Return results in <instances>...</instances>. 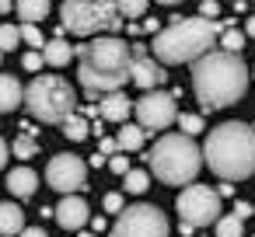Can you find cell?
Returning <instances> with one entry per match:
<instances>
[{
  "mask_svg": "<svg viewBox=\"0 0 255 237\" xmlns=\"http://www.w3.org/2000/svg\"><path fill=\"white\" fill-rule=\"evenodd\" d=\"M143 136H147V129H140V126H123L116 147H119V150H140V147H143Z\"/></svg>",
  "mask_w": 255,
  "mask_h": 237,
  "instance_id": "obj_21",
  "label": "cell"
},
{
  "mask_svg": "<svg viewBox=\"0 0 255 237\" xmlns=\"http://www.w3.org/2000/svg\"><path fill=\"white\" fill-rule=\"evenodd\" d=\"M53 216H56V223H60L63 230H84L88 220H91V209H88V202H84L77 192H70V195L60 199V206L53 209Z\"/></svg>",
  "mask_w": 255,
  "mask_h": 237,
  "instance_id": "obj_12",
  "label": "cell"
},
{
  "mask_svg": "<svg viewBox=\"0 0 255 237\" xmlns=\"http://www.w3.org/2000/svg\"><path fill=\"white\" fill-rule=\"evenodd\" d=\"M192 91L206 108H227L248 91V67L238 53L210 49L192 60Z\"/></svg>",
  "mask_w": 255,
  "mask_h": 237,
  "instance_id": "obj_1",
  "label": "cell"
},
{
  "mask_svg": "<svg viewBox=\"0 0 255 237\" xmlns=\"http://www.w3.org/2000/svg\"><path fill=\"white\" fill-rule=\"evenodd\" d=\"M175 119H178V126H182L185 136H196V133L203 129V119H199V115H175Z\"/></svg>",
  "mask_w": 255,
  "mask_h": 237,
  "instance_id": "obj_29",
  "label": "cell"
},
{
  "mask_svg": "<svg viewBox=\"0 0 255 237\" xmlns=\"http://www.w3.org/2000/svg\"><path fill=\"white\" fill-rule=\"evenodd\" d=\"M25 227V213L18 202H0V237H18Z\"/></svg>",
  "mask_w": 255,
  "mask_h": 237,
  "instance_id": "obj_17",
  "label": "cell"
},
{
  "mask_svg": "<svg viewBox=\"0 0 255 237\" xmlns=\"http://www.w3.org/2000/svg\"><path fill=\"white\" fill-rule=\"evenodd\" d=\"M14 7H18V18L39 25V21L49 14V0H14Z\"/></svg>",
  "mask_w": 255,
  "mask_h": 237,
  "instance_id": "obj_19",
  "label": "cell"
},
{
  "mask_svg": "<svg viewBox=\"0 0 255 237\" xmlns=\"http://www.w3.org/2000/svg\"><path fill=\"white\" fill-rule=\"evenodd\" d=\"M112 4H116V11L123 18H140L147 11V0H112Z\"/></svg>",
  "mask_w": 255,
  "mask_h": 237,
  "instance_id": "obj_26",
  "label": "cell"
},
{
  "mask_svg": "<svg viewBox=\"0 0 255 237\" xmlns=\"http://www.w3.org/2000/svg\"><path fill=\"white\" fill-rule=\"evenodd\" d=\"M46 181L49 188H56L60 195H70V192H81L84 181H88V164L77 157V154H56L46 167Z\"/></svg>",
  "mask_w": 255,
  "mask_h": 237,
  "instance_id": "obj_10",
  "label": "cell"
},
{
  "mask_svg": "<svg viewBox=\"0 0 255 237\" xmlns=\"http://www.w3.org/2000/svg\"><path fill=\"white\" fill-rule=\"evenodd\" d=\"M18 42H21V32H18L14 25H0V53L18 49Z\"/></svg>",
  "mask_w": 255,
  "mask_h": 237,
  "instance_id": "obj_27",
  "label": "cell"
},
{
  "mask_svg": "<svg viewBox=\"0 0 255 237\" xmlns=\"http://www.w3.org/2000/svg\"><path fill=\"white\" fill-rule=\"evenodd\" d=\"M11 4H14V0H0V14H7V11H11Z\"/></svg>",
  "mask_w": 255,
  "mask_h": 237,
  "instance_id": "obj_39",
  "label": "cell"
},
{
  "mask_svg": "<svg viewBox=\"0 0 255 237\" xmlns=\"http://www.w3.org/2000/svg\"><path fill=\"white\" fill-rule=\"evenodd\" d=\"M81 237H95V234H81Z\"/></svg>",
  "mask_w": 255,
  "mask_h": 237,
  "instance_id": "obj_41",
  "label": "cell"
},
{
  "mask_svg": "<svg viewBox=\"0 0 255 237\" xmlns=\"http://www.w3.org/2000/svg\"><path fill=\"white\" fill-rule=\"evenodd\" d=\"M129 80H136L143 91H150V87H157V84L164 80V70H161V63H154L150 56L133 53V63H129Z\"/></svg>",
  "mask_w": 255,
  "mask_h": 237,
  "instance_id": "obj_13",
  "label": "cell"
},
{
  "mask_svg": "<svg viewBox=\"0 0 255 237\" xmlns=\"http://www.w3.org/2000/svg\"><path fill=\"white\" fill-rule=\"evenodd\" d=\"M133 112H136V119H140V129H168V126L175 122V115H178L175 98H171L168 91H154V87L133 105Z\"/></svg>",
  "mask_w": 255,
  "mask_h": 237,
  "instance_id": "obj_11",
  "label": "cell"
},
{
  "mask_svg": "<svg viewBox=\"0 0 255 237\" xmlns=\"http://www.w3.org/2000/svg\"><path fill=\"white\" fill-rule=\"evenodd\" d=\"M7 157H11V147H7L4 140H0V167H4V164H7Z\"/></svg>",
  "mask_w": 255,
  "mask_h": 237,
  "instance_id": "obj_36",
  "label": "cell"
},
{
  "mask_svg": "<svg viewBox=\"0 0 255 237\" xmlns=\"http://www.w3.org/2000/svg\"><path fill=\"white\" fill-rule=\"evenodd\" d=\"M217 42H220L227 53H241V49H245V32H238V28H220Z\"/></svg>",
  "mask_w": 255,
  "mask_h": 237,
  "instance_id": "obj_23",
  "label": "cell"
},
{
  "mask_svg": "<svg viewBox=\"0 0 255 237\" xmlns=\"http://www.w3.org/2000/svg\"><path fill=\"white\" fill-rule=\"evenodd\" d=\"M18 32H21V42H28L32 49H42V46H46V39H42V32H39V25H35V21H25Z\"/></svg>",
  "mask_w": 255,
  "mask_h": 237,
  "instance_id": "obj_28",
  "label": "cell"
},
{
  "mask_svg": "<svg viewBox=\"0 0 255 237\" xmlns=\"http://www.w3.org/2000/svg\"><path fill=\"white\" fill-rule=\"evenodd\" d=\"M245 35H248V39H255V14L248 18V25H245Z\"/></svg>",
  "mask_w": 255,
  "mask_h": 237,
  "instance_id": "obj_38",
  "label": "cell"
},
{
  "mask_svg": "<svg viewBox=\"0 0 255 237\" xmlns=\"http://www.w3.org/2000/svg\"><path fill=\"white\" fill-rule=\"evenodd\" d=\"M203 164L224 181H241L255 174V126L248 122H224L210 129L203 143Z\"/></svg>",
  "mask_w": 255,
  "mask_h": 237,
  "instance_id": "obj_3",
  "label": "cell"
},
{
  "mask_svg": "<svg viewBox=\"0 0 255 237\" xmlns=\"http://www.w3.org/2000/svg\"><path fill=\"white\" fill-rule=\"evenodd\" d=\"M63 28L74 35H98V32H119L123 14L116 11L112 0H63L60 7Z\"/></svg>",
  "mask_w": 255,
  "mask_h": 237,
  "instance_id": "obj_7",
  "label": "cell"
},
{
  "mask_svg": "<svg viewBox=\"0 0 255 237\" xmlns=\"http://www.w3.org/2000/svg\"><path fill=\"white\" fill-rule=\"evenodd\" d=\"M102 154L112 157V154H116V140H102Z\"/></svg>",
  "mask_w": 255,
  "mask_h": 237,
  "instance_id": "obj_37",
  "label": "cell"
},
{
  "mask_svg": "<svg viewBox=\"0 0 255 237\" xmlns=\"http://www.w3.org/2000/svg\"><path fill=\"white\" fill-rule=\"evenodd\" d=\"M157 4H164V7H171V4H182V0H157Z\"/></svg>",
  "mask_w": 255,
  "mask_h": 237,
  "instance_id": "obj_40",
  "label": "cell"
},
{
  "mask_svg": "<svg viewBox=\"0 0 255 237\" xmlns=\"http://www.w3.org/2000/svg\"><path fill=\"white\" fill-rule=\"evenodd\" d=\"M234 216L248 220V216H252V206H248V202H238V206H234Z\"/></svg>",
  "mask_w": 255,
  "mask_h": 237,
  "instance_id": "obj_35",
  "label": "cell"
},
{
  "mask_svg": "<svg viewBox=\"0 0 255 237\" xmlns=\"http://www.w3.org/2000/svg\"><path fill=\"white\" fill-rule=\"evenodd\" d=\"M213 227H217V237H241L245 234V220L241 216H217L213 220Z\"/></svg>",
  "mask_w": 255,
  "mask_h": 237,
  "instance_id": "obj_22",
  "label": "cell"
},
{
  "mask_svg": "<svg viewBox=\"0 0 255 237\" xmlns=\"http://www.w3.org/2000/svg\"><path fill=\"white\" fill-rule=\"evenodd\" d=\"M18 237H49V234H46L42 227H21V234H18Z\"/></svg>",
  "mask_w": 255,
  "mask_h": 237,
  "instance_id": "obj_34",
  "label": "cell"
},
{
  "mask_svg": "<svg viewBox=\"0 0 255 237\" xmlns=\"http://www.w3.org/2000/svg\"><path fill=\"white\" fill-rule=\"evenodd\" d=\"M217 35L220 28L213 25V18H182L154 35V56L157 63H168V67L192 63L217 46Z\"/></svg>",
  "mask_w": 255,
  "mask_h": 237,
  "instance_id": "obj_4",
  "label": "cell"
},
{
  "mask_svg": "<svg viewBox=\"0 0 255 237\" xmlns=\"http://www.w3.org/2000/svg\"><path fill=\"white\" fill-rule=\"evenodd\" d=\"M112 237H168V216L150 202L123 206L112 223Z\"/></svg>",
  "mask_w": 255,
  "mask_h": 237,
  "instance_id": "obj_8",
  "label": "cell"
},
{
  "mask_svg": "<svg viewBox=\"0 0 255 237\" xmlns=\"http://www.w3.org/2000/svg\"><path fill=\"white\" fill-rule=\"evenodd\" d=\"M217 11H220L217 0H203V4H199V14H203V18H217Z\"/></svg>",
  "mask_w": 255,
  "mask_h": 237,
  "instance_id": "obj_32",
  "label": "cell"
},
{
  "mask_svg": "<svg viewBox=\"0 0 255 237\" xmlns=\"http://www.w3.org/2000/svg\"><path fill=\"white\" fill-rule=\"evenodd\" d=\"M35 188H39V174H35L32 167H14V171L7 174V192H11V195H18V199H32Z\"/></svg>",
  "mask_w": 255,
  "mask_h": 237,
  "instance_id": "obj_15",
  "label": "cell"
},
{
  "mask_svg": "<svg viewBox=\"0 0 255 237\" xmlns=\"http://www.w3.org/2000/svg\"><path fill=\"white\" fill-rule=\"evenodd\" d=\"M42 63H46V60H42V53H35V49H32V53H25V60H21V67H25V70H32V74H35V70H42Z\"/></svg>",
  "mask_w": 255,
  "mask_h": 237,
  "instance_id": "obj_30",
  "label": "cell"
},
{
  "mask_svg": "<svg viewBox=\"0 0 255 237\" xmlns=\"http://www.w3.org/2000/svg\"><path fill=\"white\" fill-rule=\"evenodd\" d=\"M28 112L39 119V122H49V126H60L74 108H77V94L74 87L60 77V74H39L28 87H25V101Z\"/></svg>",
  "mask_w": 255,
  "mask_h": 237,
  "instance_id": "obj_6",
  "label": "cell"
},
{
  "mask_svg": "<svg viewBox=\"0 0 255 237\" xmlns=\"http://www.w3.org/2000/svg\"><path fill=\"white\" fill-rule=\"evenodd\" d=\"M42 60H46L49 67H67V63L74 60V46L63 42V39H53V42L42 46Z\"/></svg>",
  "mask_w": 255,
  "mask_h": 237,
  "instance_id": "obj_18",
  "label": "cell"
},
{
  "mask_svg": "<svg viewBox=\"0 0 255 237\" xmlns=\"http://www.w3.org/2000/svg\"><path fill=\"white\" fill-rule=\"evenodd\" d=\"M60 126H63V136H67V140H74V143H77V140H88V133H91L88 119H81V115H74V112H70Z\"/></svg>",
  "mask_w": 255,
  "mask_h": 237,
  "instance_id": "obj_20",
  "label": "cell"
},
{
  "mask_svg": "<svg viewBox=\"0 0 255 237\" xmlns=\"http://www.w3.org/2000/svg\"><path fill=\"white\" fill-rule=\"evenodd\" d=\"M35 150H39V143H35V136H32V133H21V136L11 143V154H14V157H21V160L35 157Z\"/></svg>",
  "mask_w": 255,
  "mask_h": 237,
  "instance_id": "obj_24",
  "label": "cell"
},
{
  "mask_svg": "<svg viewBox=\"0 0 255 237\" xmlns=\"http://www.w3.org/2000/svg\"><path fill=\"white\" fill-rule=\"evenodd\" d=\"M0 56H4V53H0Z\"/></svg>",
  "mask_w": 255,
  "mask_h": 237,
  "instance_id": "obj_42",
  "label": "cell"
},
{
  "mask_svg": "<svg viewBox=\"0 0 255 237\" xmlns=\"http://www.w3.org/2000/svg\"><path fill=\"white\" fill-rule=\"evenodd\" d=\"M123 178H126V192H133V195H143V192L150 188V174H147V171H133V167H129Z\"/></svg>",
  "mask_w": 255,
  "mask_h": 237,
  "instance_id": "obj_25",
  "label": "cell"
},
{
  "mask_svg": "<svg viewBox=\"0 0 255 237\" xmlns=\"http://www.w3.org/2000/svg\"><path fill=\"white\" fill-rule=\"evenodd\" d=\"M109 167H112L116 174H126V171H129V160H126V157H112V160H109Z\"/></svg>",
  "mask_w": 255,
  "mask_h": 237,
  "instance_id": "obj_33",
  "label": "cell"
},
{
  "mask_svg": "<svg viewBox=\"0 0 255 237\" xmlns=\"http://www.w3.org/2000/svg\"><path fill=\"white\" fill-rule=\"evenodd\" d=\"M123 206H126V202H123L119 192H109V195H105V213H119Z\"/></svg>",
  "mask_w": 255,
  "mask_h": 237,
  "instance_id": "obj_31",
  "label": "cell"
},
{
  "mask_svg": "<svg viewBox=\"0 0 255 237\" xmlns=\"http://www.w3.org/2000/svg\"><path fill=\"white\" fill-rule=\"evenodd\" d=\"M77 53V77L84 84L88 94H105V91H119L129 80V63H133V49L116 39V35H98L88 46L74 49Z\"/></svg>",
  "mask_w": 255,
  "mask_h": 237,
  "instance_id": "obj_2",
  "label": "cell"
},
{
  "mask_svg": "<svg viewBox=\"0 0 255 237\" xmlns=\"http://www.w3.org/2000/svg\"><path fill=\"white\" fill-rule=\"evenodd\" d=\"M21 101H25V87L18 84V77H11V74H0V115L14 112Z\"/></svg>",
  "mask_w": 255,
  "mask_h": 237,
  "instance_id": "obj_16",
  "label": "cell"
},
{
  "mask_svg": "<svg viewBox=\"0 0 255 237\" xmlns=\"http://www.w3.org/2000/svg\"><path fill=\"white\" fill-rule=\"evenodd\" d=\"M175 209H178V216H182V223L185 227H210L217 216H220V192L217 188H210V185H185L182 192H178V199H175Z\"/></svg>",
  "mask_w": 255,
  "mask_h": 237,
  "instance_id": "obj_9",
  "label": "cell"
},
{
  "mask_svg": "<svg viewBox=\"0 0 255 237\" xmlns=\"http://www.w3.org/2000/svg\"><path fill=\"white\" fill-rule=\"evenodd\" d=\"M147 160H150V171H154L157 181H164V185H189L199 174V167H203V150L192 143V136L168 133V136H161L154 143Z\"/></svg>",
  "mask_w": 255,
  "mask_h": 237,
  "instance_id": "obj_5",
  "label": "cell"
},
{
  "mask_svg": "<svg viewBox=\"0 0 255 237\" xmlns=\"http://www.w3.org/2000/svg\"><path fill=\"white\" fill-rule=\"evenodd\" d=\"M98 112H102L105 122H126V115L133 112V101L123 91H105L102 101H98Z\"/></svg>",
  "mask_w": 255,
  "mask_h": 237,
  "instance_id": "obj_14",
  "label": "cell"
}]
</instances>
